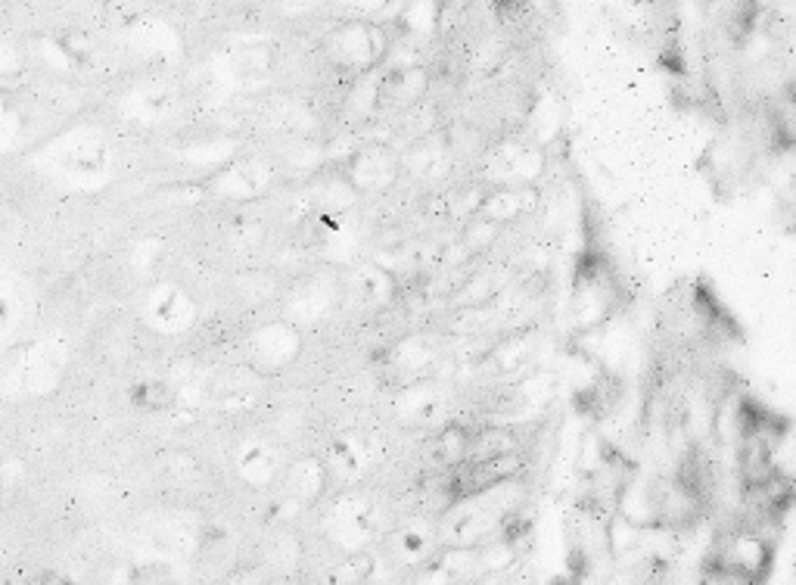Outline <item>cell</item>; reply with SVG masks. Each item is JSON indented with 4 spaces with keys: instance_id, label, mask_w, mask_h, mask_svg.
I'll use <instances>...</instances> for the list:
<instances>
[{
    "instance_id": "7a4b0ae2",
    "label": "cell",
    "mask_w": 796,
    "mask_h": 585,
    "mask_svg": "<svg viewBox=\"0 0 796 585\" xmlns=\"http://www.w3.org/2000/svg\"><path fill=\"white\" fill-rule=\"evenodd\" d=\"M66 368V349L60 340H38L28 346L10 371V386L19 396H41L56 386Z\"/></svg>"
},
{
    "instance_id": "277c9868",
    "label": "cell",
    "mask_w": 796,
    "mask_h": 585,
    "mask_svg": "<svg viewBox=\"0 0 796 585\" xmlns=\"http://www.w3.org/2000/svg\"><path fill=\"white\" fill-rule=\"evenodd\" d=\"M765 561H769V551H765V545H762L756 536H737V539L728 545V551H725V564H728V570L741 573L744 579L753 576L756 570H762Z\"/></svg>"
},
{
    "instance_id": "6da1fadb",
    "label": "cell",
    "mask_w": 796,
    "mask_h": 585,
    "mask_svg": "<svg viewBox=\"0 0 796 585\" xmlns=\"http://www.w3.org/2000/svg\"><path fill=\"white\" fill-rule=\"evenodd\" d=\"M41 169H47L53 178H60L66 184L84 187L88 181H94L103 169V150L100 141L84 131H72L63 134L60 141H53L41 156Z\"/></svg>"
},
{
    "instance_id": "5b68a950",
    "label": "cell",
    "mask_w": 796,
    "mask_h": 585,
    "mask_svg": "<svg viewBox=\"0 0 796 585\" xmlns=\"http://www.w3.org/2000/svg\"><path fill=\"white\" fill-rule=\"evenodd\" d=\"M22 134V113L7 100L0 97V153H7L19 144Z\"/></svg>"
},
{
    "instance_id": "3957f363",
    "label": "cell",
    "mask_w": 796,
    "mask_h": 585,
    "mask_svg": "<svg viewBox=\"0 0 796 585\" xmlns=\"http://www.w3.org/2000/svg\"><path fill=\"white\" fill-rule=\"evenodd\" d=\"M28 318V284L16 271L0 265V346H7L25 327Z\"/></svg>"
}]
</instances>
